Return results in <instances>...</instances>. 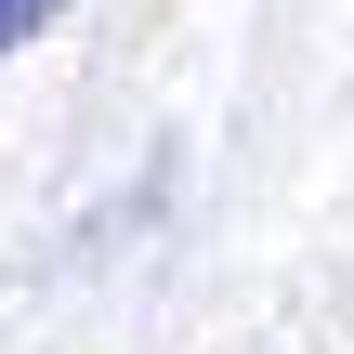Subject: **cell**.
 <instances>
[{
    "label": "cell",
    "instance_id": "6da1fadb",
    "mask_svg": "<svg viewBox=\"0 0 354 354\" xmlns=\"http://www.w3.org/2000/svg\"><path fill=\"white\" fill-rule=\"evenodd\" d=\"M53 13H66V0H0V53H26V39H39Z\"/></svg>",
    "mask_w": 354,
    "mask_h": 354
}]
</instances>
